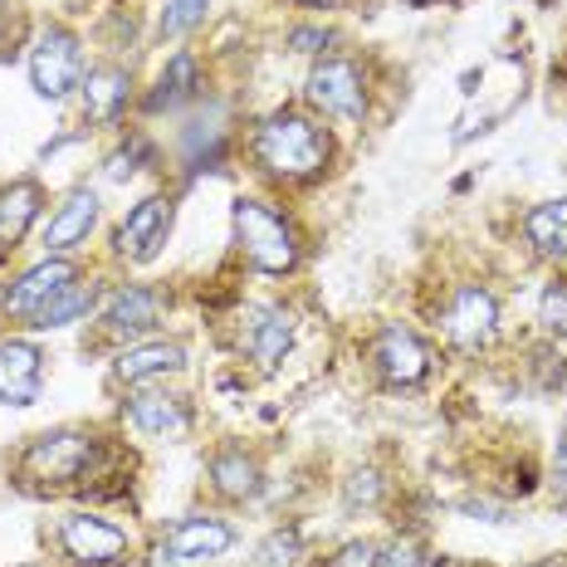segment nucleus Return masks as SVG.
I'll use <instances>...</instances> for the list:
<instances>
[{
	"instance_id": "obj_1",
	"label": "nucleus",
	"mask_w": 567,
	"mask_h": 567,
	"mask_svg": "<svg viewBox=\"0 0 567 567\" xmlns=\"http://www.w3.org/2000/svg\"><path fill=\"white\" fill-rule=\"evenodd\" d=\"M250 162L275 186H309L333 167V127L313 109H275L255 123Z\"/></svg>"
},
{
	"instance_id": "obj_25",
	"label": "nucleus",
	"mask_w": 567,
	"mask_h": 567,
	"mask_svg": "<svg viewBox=\"0 0 567 567\" xmlns=\"http://www.w3.org/2000/svg\"><path fill=\"white\" fill-rule=\"evenodd\" d=\"M206 10H210V0H162L157 34L162 40H186L192 30L206 25Z\"/></svg>"
},
{
	"instance_id": "obj_32",
	"label": "nucleus",
	"mask_w": 567,
	"mask_h": 567,
	"mask_svg": "<svg viewBox=\"0 0 567 567\" xmlns=\"http://www.w3.org/2000/svg\"><path fill=\"white\" fill-rule=\"evenodd\" d=\"M289 44H293L299 54H318V59H323L328 44H333V34H328V30H293Z\"/></svg>"
},
{
	"instance_id": "obj_14",
	"label": "nucleus",
	"mask_w": 567,
	"mask_h": 567,
	"mask_svg": "<svg viewBox=\"0 0 567 567\" xmlns=\"http://www.w3.org/2000/svg\"><path fill=\"white\" fill-rule=\"evenodd\" d=\"M186 368H192V362H186V342H176V338H137L113 358V382L157 386V382H167V377H182Z\"/></svg>"
},
{
	"instance_id": "obj_11",
	"label": "nucleus",
	"mask_w": 567,
	"mask_h": 567,
	"mask_svg": "<svg viewBox=\"0 0 567 567\" xmlns=\"http://www.w3.org/2000/svg\"><path fill=\"white\" fill-rule=\"evenodd\" d=\"M172 313V293L162 284H117L113 293H103L99 323L109 328L113 338H152L162 328V318Z\"/></svg>"
},
{
	"instance_id": "obj_22",
	"label": "nucleus",
	"mask_w": 567,
	"mask_h": 567,
	"mask_svg": "<svg viewBox=\"0 0 567 567\" xmlns=\"http://www.w3.org/2000/svg\"><path fill=\"white\" fill-rule=\"evenodd\" d=\"M99 309H103V284L89 279V275H79L64 293H54V299L34 313L30 328H34V333H50V328H74V323H84V318H93Z\"/></svg>"
},
{
	"instance_id": "obj_37",
	"label": "nucleus",
	"mask_w": 567,
	"mask_h": 567,
	"mask_svg": "<svg viewBox=\"0 0 567 567\" xmlns=\"http://www.w3.org/2000/svg\"><path fill=\"white\" fill-rule=\"evenodd\" d=\"M534 567H558V563H534Z\"/></svg>"
},
{
	"instance_id": "obj_7",
	"label": "nucleus",
	"mask_w": 567,
	"mask_h": 567,
	"mask_svg": "<svg viewBox=\"0 0 567 567\" xmlns=\"http://www.w3.org/2000/svg\"><path fill=\"white\" fill-rule=\"evenodd\" d=\"M59 543V558L69 567H123L133 558V538L127 528L109 514H93V509H74L59 518L54 528Z\"/></svg>"
},
{
	"instance_id": "obj_33",
	"label": "nucleus",
	"mask_w": 567,
	"mask_h": 567,
	"mask_svg": "<svg viewBox=\"0 0 567 567\" xmlns=\"http://www.w3.org/2000/svg\"><path fill=\"white\" fill-rule=\"evenodd\" d=\"M553 489L567 499V431L558 435V455H553Z\"/></svg>"
},
{
	"instance_id": "obj_23",
	"label": "nucleus",
	"mask_w": 567,
	"mask_h": 567,
	"mask_svg": "<svg viewBox=\"0 0 567 567\" xmlns=\"http://www.w3.org/2000/svg\"><path fill=\"white\" fill-rule=\"evenodd\" d=\"M524 240L538 259H567V196L538 200L524 216Z\"/></svg>"
},
{
	"instance_id": "obj_19",
	"label": "nucleus",
	"mask_w": 567,
	"mask_h": 567,
	"mask_svg": "<svg viewBox=\"0 0 567 567\" xmlns=\"http://www.w3.org/2000/svg\"><path fill=\"white\" fill-rule=\"evenodd\" d=\"M162 548L176 563H216L235 548V524H226L220 514H186L162 534Z\"/></svg>"
},
{
	"instance_id": "obj_12",
	"label": "nucleus",
	"mask_w": 567,
	"mask_h": 567,
	"mask_svg": "<svg viewBox=\"0 0 567 567\" xmlns=\"http://www.w3.org/2000/svg\"><path fill=\"white\" fill-rule=\"evenodd\" d=\"M123 421L127 431L147 435V441H182V435H192L196 411L186 396L167 392V382H157V386H133V396L123 401Z\"/></svg>"
},
{
	"instance_id": "obj_2",
	"label": "nucleus",
	"mask_w": 567,
	"mask_h": 567,
	"mask_svg": "<svg viewBox=\"0 0 567 567\" xmlns=\"http://www.w3.org/2000/svg\"><path fill=\"white\" fill-rule=\"evenodd\" d=\"M109 465V441L99 431L84 425H54L25 441V451L16 455L10 480L25 494H64V489H84L89 480L103 475Z\"/></svg>"
},
{
	"instance_id": "obj_13",
	"label": "nucleus",
	"mask_w": 567,
	"mask_h": 567,
	"mask_svg": "<svg viewBox=\"0 0 567 567\" xmlns=\"http://www.w3.org/2000/svg\"><path fill=\"white\" fill-rule=\"evenodd\" d=\"M167 235H172V196L152 192L113 230V255L127 259V265H152L162 255V245H167Z\"/></svg>"
},
{
	"instance_id": "obj_29",
	"label": "nucleus",
	"mask_w": 567,
	"mask_h": 567,
	"mask_svg": "<svg viewBox=\"0 0 567 567\" xmlns=\"http://www.w3.org/2000/svg\"><path fill=\"white\" fill-rule=\"evenodd\" d=\"M377 567H431V558H425V548L416 538H392V543H377Z\"/></svg>"
},
{
	"instance_id": "obj_16",
	"label": "nucleus",
	"mask_w": 567,
	"mask_h": 567,
	"mask_svg": "<svg viewBox=\"0 0 567 567\" xmlns=\"http://www.w3.org/2000/svg\"><path fill=\"white\" fill-rule=\"evenodd\" d=\"M137 84H133V69L127 64H93L79 84V109H84L89 127H117L123 113L133 109Z\"/></svg>"
},
{
	"instance_id": "obj_10",
	"label": "nucleus",
	"mask_w": 567,
	"mask_h": 567,
	"mask_svg": "<svg viewBox=\"0 0 567 567\" xmlns=\"http://www.w3.org/2000/svg\"><path fill=\"white\" fill-rule=\"evenodd\" d=\"M84 269H79L74 255H44L34 259L30 269H20L16 279L0 289V318H10V323H34V313L44 309V303L54 299V293H64L69 284H74Z\"/></svg>"
},
{
	"instance_id": "obj_30",
	"label": "nucleus",
	"mask_w": 567,
	"mask_h": 567,
	"mask_svg": "<svg viewBox=\"0 0 567 567\" xmlns=\"http://www.w3.org/2000/svg\"><path fill=\"white\" fill-rule=\"evenodd\" d=\"M318 567H377V543L372 538H348V543H338Z\"/></svg>"
},
{
	"instance_id": "obj_3",
	"label": "nucleus",
	"mask_w": 567,
	"mask_h": 567,
	"mask_svg": "<svg viewBox=\"0 0 567 567\" xmlns=\"http://www.w3.org/2000/svg\"><path fill=\"white\" fill-rule=\"evenodd\" d=\"M230 226H235V250H240V259L255 275L284 279L299 269L303 235L284 206H275V200H265V196H235Z\"/></svg>"
},
{
	"instance_id": "obj_24",
	"label": "nucleus",
	"mask_w": 567,
	"mask_h": 567,
	"mask_svg": "<svg viewBox=\"0 0 567 567\" xmlns=\"http://www.w3.org/2000/svg\"><path fill=\"white\" fill-rule=\"evenodd\" d=\"M226 147H230V127L220 113H210L206 123H192L182 133V157H186V172H216L226 162Z\"/></svg>"
},
{
	"instance_id": "obj_36",
	"label": "nucleus",
	"mask_w": 567,
	"mask_h": 567,
	"mask_svg": "<svg viewBox=\"0 0 567 567\" xmlns=\"http://www.w3.org/2000/svg\"><path fill=\"white\" fill-rule=\"evenodd\" d=\"M406 6H416V10H421V6H431V0H406Z\"/></svg>"
},
{
	"instance_id": "obj_28",
	"label": "nucleus",
	"mask_w": 567,
	"mask_h": 567,
	"mask_svg": "<svg viewBox=\"0 0 567 567\" xmlns=\"http://www.w3.org/2000/svg\"><path fill=\"white\" fill-rule=\"evenodd\" d=\"M303 548V534L299 528H275L265 543H259V567H293V558H299Z\"/></svg>"
},
{
	"instance_id": "obj_31",
	"label": "nucleus",
	"mask_w": 567,
	"mask_h": 567,
	"mask_svg": "<svg viewBox=\"0 0 567 567\" xmlns=\"http://www.w3.org/2000/svg\"><path fill=\"white\" fill-rule=\"evenodd\" d=\"M142 157H152V142H147V137L123 142V147H117L113 157H109V176H113V182H127V176L137 172V162H142Z\"/></svg>"
},
{
	"instance_id": "obj_4",
	"label": "nucleus",
	"mask_w": 567,
	"mask_h": 567,
	"mask_svg": "<svg viewBox=\"0 0 567 567\" xmlns=\"http://www.w3.org/2000/svg\"><path fill=\"white\" fill-rule=\"evenodd\" d=\"M293 338H299V313L279 299H250L240 303L230 318V348L240 362H250L255 372H279V362L289 358Z\"/></svg>"
},
{
	"instance_id": "obj_5",
	"label": "nucleus",
	"mask_w": 567,
	"mask_h": 567,
	"mask_svg": "<svg viewBox=\"0 0 567 567\" xmlns=\"http://www.w3.org/2000/svg\"><path fill=\"white\" fill-rule=\"evenodd\" d=\"M435 323H441V338L451 342L455 352H465V358H480V352H489L494 342H499V299H494L489 284H451V293L441 299V309H435Z\"/></svg>"
},
{
	"instance_id": "obj_34",
	"label": "nucleus",
	"mask_w": 567,
	"mask_h": 567,
	"mask_svg": "<svg viewBox=\"0 0 567 567\" xmlns=\"http://www.w3.org/2000/svg\"><path fill=\"white\" fill-rule=\"evenodd\" d=\"M293 6H303V10H333L338 0H293Z\"/></svg>"
},
{
	"instance_id": "obj_15",
	"label": "nucleus",
	"mask_w": 567,
	"mask_h": 567,
	"mask_svg": "<svg viewBox=\"0 0 567 567\" xmlns=\"http://www.w3.org/2000/svg\"><path fill=\"white\" fill-rule=\"evenodd\" d=\"M99 216H103V200L93 186H74L64 192V200L54 206V216L44 220L40 230V250L44 255H74L89 245V235L99 230Z\"/></svg>"
},
{
	"instance_id": "obj_17",
	"label": "nucleus",
	"mask_w": 567,
	"mask_h": 567,
	"mask_svg": "<svg viewBox=\"0 0 567 567\" xmlns=\"http://www.w3.org/2000/svg\"><path fill=\"white\" fill-rule=\"evenodd\" d=\"M44 392V348L34 338H0V406H34Z\"/></svg>"
},
{
	"instance_id": "obj_38",
	"label": "nucleus",
	"mask_w": 567,
	"mask_h": 567,
	"mask_svg": "<svg viewBox=\"0 0 567 567\" xmlns=\"http://www.w3.org/2000/svg\"><path fill=\"white\" fill-rule=\"evenodd\" d=\"M20 567H40V563H20Z\"/></svg>"
},
{
	"instance_id": "obj_9",
	"label": "nucleus",
	"mask_w": 567,
	"mask_h": 567,
	"mask_svg": "<svg viewBox=\"0 0 567 567\" xmlns=\"http://www.w3.org/2000/svg\"><path fill=\"white\" fill-rule=\"evenodd\" d=\"M84 40L69 25H44L30 44V84L44 103H64L74 99L84 84Z\"/></svg>"
},
{
	"instance_id": "obj_6",
	"label": "nucleus",
	"mask_w": 567,
	"mask_h": 567,
	"mask_svg": "<svg viewBox=\"0 0 567 567\" xmlns=\"http://www.w3.org/2000/svg\"><path fill=\"white\" fill-rule=\"evenodd\" d=\"M303 103H309L323 123H362L372 109V79L352 54H323L309 69Z\"/></svg>"
},
{
	"instance_id": "obj_20",
	"label": "nucleus",
	"mask_w": 567,
	"mask_h": 567,
	"mask_svg": "<svg viewBox=\"0 0 567 567\" xmlns=\"http://www.w3.org/2000/svg\"><path fill=\"white\" fill-rule=\"evenodd\" d=\"M200 93H206V69H200V59L192 50H176L167 64H162L157 84H152V93H142V113H182L192 109V103H200Z\"/></svg>"
},
{
	"instance_id": "obj_8",
	"label": "nucleus",
	"mask_w": 567,
	"mask_h": 567,
	"mask_svg": "<svg viewBox=\"0 0 567 567\" xmlns=\"http://www.w3.org/2000/svg\"><path fill=\"white\" fill-rule=\"evenodd\" d=\"M368 372L392 392H416L425 377L435 372V352L416 328L406 323H382L368 342Z\"/></svg>"
},
{
	"instance_id": "obj_21",
	"label": "nucleus",
	"mask_w": 567,
	"mask_h": 567,
	"mask_svg": "<svg viewBox=\"0 0 567 567\" xmlns=\"http://www.w3.org/2000/svg\"><path fill=\"white\" fill-rule=\"evenodd\" d=\"M40 210H44V186L34 176H20V182H10L0 192V255H16L25 245Z\"/></svg>"
},
{
	"instance_id": "obj_27",
	"label": "nucleus",
	"mask_w": 567,
	"mask_h": 567,
	"mask_svg": "<svg viewBox=\"0 0 567 567\" xmlns=\"http://www.w3.org/2000/svg\"><path fill=\"white\" fill-rule=\"evenodd\" d=\"M538 328L548 338L567 342V275H553L538 293Z\"/></svg>"
},
{
	"instance_id": "obj_35",
	"label": "nucleus",
	"mask_w": 567,
	"mask_h": 567,
	"mask_svg": "<svg viewBox=\"0 0 567 567\" xmlns=\"http://www.w3.org/2000/svg\"><path fill=\"white\" fill-rule=\"evenodd\" d=\"M6 16H10V0H0V25H6Z\"/></svg>"
},
{
	"instance_id": "obj_18",
	"label": "nucleus",
	"mask_w": 567,
	"mask_h": 567,
	"mask_svg": "<svg viewBox=\"0 0 567 567\" xmlns=\"http://www.w3.org/2000/svg\"><path fill=\"white\" fill-rule=\"evenodd\" d=\"M206 484H210V494H216V499H226V504H250V499H259V494H265V460H259L250 445L230 441V445H220V451L210 455Z\"/></svg>"
},
{
	"instance_id": "obj_26",
	"label": "nucleus",
	"mask_w": 567,
	"mask_h": 567,
	"mask_svg": "<svg viewBox=\"0 0 567 567\" xmlns=\"http://www.w3.org/2000/svg\"><path fill=\"white\" fill-rule=\"evenodd\" d=\"M382 499H386V480H382V470L362 465V470H352V475L342 480V504H348L352 514H358V509H382Z\"/></svg>"
}]
</instances>
